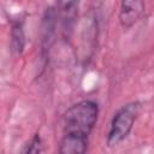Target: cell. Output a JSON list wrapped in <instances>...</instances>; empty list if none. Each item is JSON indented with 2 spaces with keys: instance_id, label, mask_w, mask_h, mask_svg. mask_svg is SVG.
<instances>
[{
  "instance_id": "6da1fadb",
  "label": "cell",
  "mask_w": 154,
  "mask_h": 154,
  "mask_svg": "<svg viewBox=\"0 0 154 154\" xmlns=\"http://www.w3.org/2000/svg\"><path fill=\"white\" fill-rule=\"evenodd\" d=\"M99 116V106L93 100H82L64 113L63 136L59 143L61 154H83L88 149V138Z\"/></svg>"
},
{
  "instance_id": "7a4b0ae2",
  "label": "cell",
  "mask_w": 154,
  "mask_h": 154,
  "mask_svg": "<svg viewBox=\"0 0 154 154\" xmlns=\"http://www.w3.org/2000/svg\"><path fill=\"white\" fill-rule=\"evenodd\" d=\"M140 109L141 103L132 101L125 103L114 113L109 123V129L106 137V143L108 147L118 146L129 136L140 113Z\"/></svg>"
},
{
  "instance_id": "3957f363",
  "label": "cell",
  "mask_w": 154,
  "mask_h": 154,
  "mask_svg": "<svg viewBox=\"0 0 154 154\" xmlns=\"http://www.w3.org/2000/svg\"><path fill=\"white\" fill-rule=\"evenodd\" d=\"M79 0H57V14L60 19L61 31L65 37L70 36L77 19Z\"/></svg>"
},
{
  "instance_id": "277c9868",
  "label": "cell",
  "mask_w": 154,
  "mask_h": 154,
  "mask_svg": "<svg viewBox=\"0 0 154 154\" xmlns=\"http://www.w3.org/2000/svg\"><path fill=\"white\" fill-rule=\"evenodd\" d=\"M144 13V0H122L119 22L124 29L135 25Z\"/></svg>"
},
{
  "instance_id": "5b68a950",
  "label": "cell",
  "mask_w": 154,
  "mask_h": 154,
  "mask_svg": "<svg viewBox=\"0 0 154 154\" xmlns=\"http://www.w3.org/2000/svg\"><path fill=\"white\" fill-rule=\"evenodd\" d=\"M25 35L23 29V20H16L11 26V47L17 54H20L24 49Z\"/></svg>"
},
{
  "instance_id": "8992f818",
  "label": "cell",
  "mask_w": 154,
  "mask_h": 154,
  "mask_svg": "<svg viewBox=\"0 0 154 154\" xmlns=\"http://www.w3.org/2000/svg\"><path fill=\"white\" fill-rule=\"evenodd\" d=\"M42 140L38 135H35L29 142L28 144H25V148L22 150L23 153H40L42 152Z\"/></svg>"
}]
</instances>
